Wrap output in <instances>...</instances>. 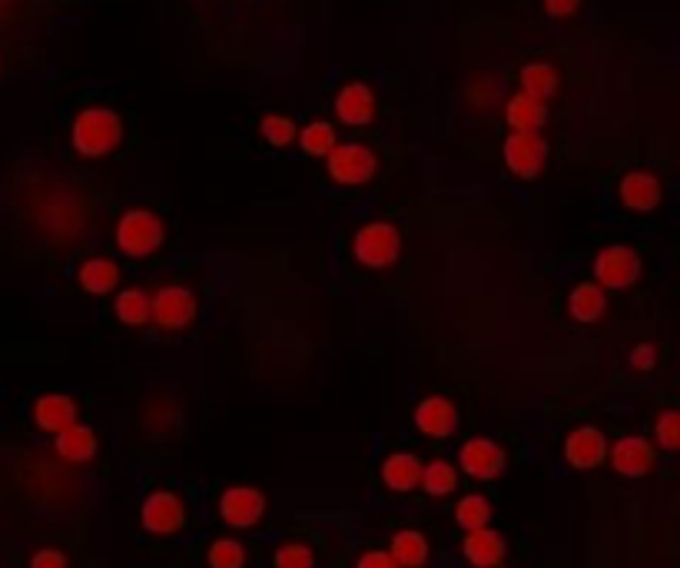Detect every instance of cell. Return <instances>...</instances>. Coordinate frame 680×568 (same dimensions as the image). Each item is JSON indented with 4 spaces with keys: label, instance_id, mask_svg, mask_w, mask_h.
Masks as SVG:
<instances>
[{
    "label": "cell",
    "instance_id": "277c9868",
    "mask_svg": "<svg viewBox=\"0 0 680 568\" xmlns=\"http://www.w3.org/2000/svg\"><path fill=\"white\" fill-rule=\"evenodd\" d=\"M591 270H594V283L604 293H621V289H631L641 280L644 263H641V252L634 246L607 243V246L597 249Z\"/></svg>",
    "mask_w": 680,
    "mask_h": 568
},
{
    "label": "cell",
    "instance_id": "d590c367",
    "mask_svg": "<svg viewBox=\"0 0 680 568\" xmlns=\"http://www.w3.org/2000/svg\"><path fill=\"white\" fill-rule=\"evenodd\" d=\"M356 568H398V565H395V558L385 548H372V552L356 558Z\"/></svg>",
    "mask_w": 680,
    "mask_h": 568
},
{
    "label": "cell",
    "instance_id": "f546056e",
    "mask_svg": "<svg viewBox=\"0 0 680 568\" xmlns=\"http://www.w3.org/2000/svg\"><path fill=\"white\" fill-rule=\"evenodd\" d=\"M207 565L210 568H246V545L233 535L213 539L207 548Z\"/></svg>",
    "mask_w": 680,
    "mask_h": 568
},
{
    "label": "cell",
    "instance_id": "8fae6325",
    "mask_svg": "<svg viewBox=\"0 0 680 568\" xmlns=\"http://www.w3.org/2000/svg\"><path fill=\"white\" fill-rule=\"evenodd\" d=\"M332 110H335V120L343 126H372L375 116H379V97L375 90L366 84V81H349L338 87L335 100H332Z\"/></svg>",
    "mask_w": 680,
    "mask_h": 568
},
{
    "label": "cell",
    "instance_id": "ac0fdd59",
    "mask_svg": "<svg viewBox=\"0 0 680 568\" xmlns=\"http://www.w3.org/2000/svg\"><path fill=\"white\" fill-rule=\"evenodd\" d=\"M458 406L448 396H425L416 406V429L429 439H448L458 432Z\"/></svg>",
    "mask_w": 680,
    "mask_h": 568
},
{
    "label": "cell",
    "instance_id": "4316f807",
    "mask_svg": "<svg viewBox=\"0 0 680 568\" xmlns=\"http://www.w3.org/2000/svg\"><path fill=\"white\" fill-rule=\"evenodd\" d=\"M296 144H299V150H302L306 157L325 160V157L332 153V147L338 144V137H335V126H332L329 120H312V123L299 126Z\"/></svg>",
    "mask_w": 680,
    "mask_h": 568
},
{
    "label": "cell",
    "instance_id": "e575fe53",
    "mask_svg": "<svg viewBox=\"0 0 680 568\" xmlns=\"http://www.w3.org/2000/svg\"><path fill=\"white\" fill-rule=\"evenodd\" d=\"M631 366H634L638 372H651V369L657 366V349H654L651 343H638V349L631 353Z\"/></svg>",
    "mask_w": 680,
    "mask_h": 568
},
{
    "label": "cell",
    "instance_id": "836d02e7",
    "mask_svg": "<svg viewBox=\"0 0 680 568\" xmlns=\"http://www.w3.org/2000/svg\"><path fill=\"white\" fill-rule=\"evenodd\" d=\"M581 4H584V0H541L544 14L555 17V21H568V17H574V14L581 11Z\"/></svg>",
    "mask_w": 680,
    "mask_h": 568
},
{
    "label": "cell",
    "instance_id": "cb8c5ba5",
    "mask_svg": "<svg viewBox=\"0 0 680 568\" xmlns=\"http://www.w3.org/2000/svg\"><path fill=\"white\" fill-rule=\"evenodd\" d=\"M385 552L395 558L398 568H425L429 558H432V545H429V539L419 529H401V532H395Z\"/></svg>",
    "mask_w": 680,
    "mask_h": 568
},
{
    "label": "cell",
    "instance_id": "d6986e66",
    "mask_svg": "<svg viewBox=\"0 0 680 568\" xmlns=\"http://www.w3.org/2000/svg\"><path fill=\"white\" fill-rule=\"evenodd\" d=\"M552 120V110L548 103H541L528 94H511L508 103H505V123L511 134H541L544 126Z\"/></svg>",
    "mask_w": 680,
    "mask_h": 568
},
{
    "label": "cell",
    "instance_id": "ffe728a7",
    "mask_svg": "<svg viewBox=\"0 0 680 568\" xmlns=\"http://www.w3.org/2000/svg\"><path fill=\"white\" fill-rule=\"evenodd\" d=\"M422 459L416 453H392L385 462H382V482L388 492H416L419 482H422Z\"/></svg>",
    "mask_w": 680,
    "mask_h": 568
},
{
    "label": "cell",
    "instance_id": "e0dca14e",
    "mask_svg": "<svg viewBox=\"0 0 680 568\" xmlns=\"http://www.w3.org/2000/svg\"><path fill=\"white\" fill-rule=\"evenodd\" d=\"M461 555L471 568H502L508 558V542L498 529L485 526V529L465 532Z\"/></svg>",
    "mask_w": 680,
    "mask_h": 568
},
{
    "label": "cell",
    "instance_id": "484cf974",
    "mask_svg": "<svg viewBox=\"0 0 680 568\" xmlns=\"http://www.w3.org/2000/svg\"><path fill=\"white\" fill-rule=\"evenodd\" d=\"M419 489H422L429 498H448V495H455V489H458V469H455V462H448V459H432V462H425V466H422V482H419Z\"/></svg>",
    "mask_w": 680,
    "mask_h": 568
},
{
    "label": "cell",
    "instance_id": "d6a6232c",
    "mask_svg": "<svg viewBox=\"0 0 680 568\" xmlns=\"http://www.w3.org/2000/svg\"><path fill=\"white\" fill-rule=\"evenodd\" d=\"M27 568H71V558H66L60 548H37L27 561Z\"/></svg>",
    "mask_w": 680,
    "mask_h": 568
},
{
    "label": "cell",
    "instance_id": "ba28073f",
    "mask_svg": "<svg viewBox=\"0 0 680 568\" xmlns=\"http://www.w3.org/2000/svg\"><path fill=\"white\" fill-rule=\"evenodd\" d=\"M186 522H189L186 502H183V495H176L170 489L150 492L140 505V526L150 535H160V539L180 535L186 529Z\"/></svg>",
    "mask_w": 680,
    "mask_h": 568
},
{
    "label": "cell",
    "instance_id": "4fadbf2b",
    "mask_svg": "<svg viewBox=\"0 0 680 568\" xmlns=\"http://www.w3.org/2000/svg\"><path fill=\"white\" fill-rule=\"evenodd\" d=\"M607 435L597 425H578L565 435V462L578 472H591L607 462Z\"/></svg>",
    "mask_w": 680,
    "mask_h": 568
},
{
    "label": "cell",
    "instance_id": "44dd1931",
    "mask_svg": "<svg viewBox=\"0 0 680 568\" xmlns=\"http://www.w3.org/2000/svg\"><path fill=\"white\" fill-rule=\"evenodd\" d=\"M77 283L87 296H110L120 286V267L110 257H87L77 270Z\"/></svg>",
    "mask_w": 680,
    "mask_h": 568
},
{
    "label": "cell",
    "instance_id": "83f0119b",
    "mask_svg": "<svg viewBox=\"0 0 680 568\" xmlns=\"http://www.w3.org/2000/svg\"><path fill=\"white\" fill-rule=\"evenodd\" d=\"M455 522H458V529H465V532H474V529L492 526V502H489V495H482V492H468V495H461V498L455 502Z\"/></svg>",
    "mask_w": 680,
    "mask_h": 568
},
{
    "label": "cell",
    "instance_id": "2e32d148",
    "mask_svg": "<svg viewBox=\"0 0 680 568\" xmlns=\"http://www.w3.org/2000/svg\"><path fill=\"white\" fill-rule=\"evenodd\" d=\"M53 453H57V459L71 462V466H87L100 453V435H97L94 425L74 422L71 429H63V432L53 435Z\"/></svg>",
    "mask_w": 680,
    "mask_h": 568
},
{
    "label": "cell",
    "instance_id": "5b68a950",
    "mask_svg": "<svg viewBox=\"0 0 680 568\" xmlns=\"http://www.w3.org/2000/svg\"><path fill=\"white\" fill-rule=\"evenodd\" d=\"M150 312H153V326H160L163 333H183L196 323L199 312V299L189 286L183 283H166L150 296Z\"/></svg>",
    "mask_w": 680,
    "mask_h": 568
},
{
    "label": "cell",
    "instance_id": "9a60e30c",
    "mask_svg": "<svg viewBox=\"0 0 680 568\" xmlns=\"http://www.w3.org/2000/svg\"><path fill=\"white\" fill-rule=\"evenodd\" d=\"M30 416L40 432L57 435L63 429H71L74 422H81V403L66 393H44V396H37Z\"/></svg>",
    "mask_w": 680,
    "mask_h": 568
},
{
    "label": "cell",
    "instance_id": "8992f818",
    "mask_svg": "<svg viewBox=\"0 0 680 568\" xmlns=\"http://www.w3.org/2000/svg\"><path fill=\"white\" fill-rule=\"evenodd\" d=\"M325 173L338 186H366L379 173V153L366 144H335L325 157Z\"/></svg>",
    "mask_w": 680,
    "mask_h": 568
},
{
    "label": "cell",
    "instance_id": "3957f363",
    "mask_svg": "<svg viewBox=\"0 0 680 568\" xmlns=\"http://www.w3.org/2000/svg\"><path fill=\"white\" fill-rule=\"evenodd\" d=\"M353 257L359 267L372 273L392 270L401 257V230L388 220H372L359 226L353 236Z\"/></svg>",
    "mask_w": 680,
    "mask_h": 568
},
{
    "label": "cell",
    "instance_id": "5bb4252c",
    "mask_svg": "<svg viewBox=\"0 0 680 568\" xmlns=\"http://www.w3.org/2000/svg\"><path fill=\"white\" fill-rule=\"evenodd\" d=\"M607 462L615 466V472L625 479H641L657 462L654 442L644 435H621L615 446H607Z\"/></svg>",
    "mask_w": 680,
    "mask_h": 568
},
{
    "label": "cell",
    "instance_id": "6da1fadb",
    "mask_svg": "<svg viewBox=\"0 0 680 568\" xmlns=\"http://www.w3.org/2000/svg\"><path fill=\"white\" fill-rule=\"evenodd\" d=\"M126 137V123L123 113L113 107H84L71 120V147L84 160H103L120 150Z\"/></svg>",
    "mask_w": 680,
    "mask_h": 568
},
{
    "label": "cell",
    "instance_id": "30bf717a",
    "mask_svg": "<svg viewBox=\"0 0 680 568\" xmlns=\"http://www.w3.org/2000/svg\"><path fill=\"white\" fill-rule=\"evenodd\" d=\"M552 147L541 134H508L502 144V160L511 176L518 180H537L541 170L548 166Z\"/></svg>",
    "mask_w": 680,
    "mask_h": 568
},
{
    "label": "cell",
    "instance_id": "1f68e13d",
    "mask_svg": "<svg viewBox=\"0 0 680 568\" xmlns=\"http://www.w3.org/2000/svg\"><path fill=\"white\" fill-rule=\"evenodd\" d=\"M654 439L664 453H677L680 449V412L677 409H664L654 419Z\"/></svg>",
    "mask_w": 680,
    "mask_h": 568
},
{
    "label": "cell",
    "instance_id": "8d00e7d4",
    "mask_svg": "<svg viewBox=\"0 0 680 568\" xmlns=\"http://www.w3.org/2000/svg\"><path fill=\"white\" fill-rule=\"evenodd\" d=\"M0 67H4V63H0Z\"/></svg>",
    "mask_w": 680,
    "mask_h": 568
},
{
    "label": "cell",
    "instance_id": "52a82bcc",
    "mask_svg": "<svg viewBox=\"0 0 680 568\" xmlns=\"http://www.w3.org/2000/svg\"><path fill=\"white\" fill-rule=\"evenodd\" d=\"M455 469L474 482H495L508 469V453L502 449V442H495L489 435H471L468 442H461Z\"/></svg>",
    "mask_w": 680,
    "mask_h": 568
},
{
    "label": "cell",
    "instance_id": "603a6c76",
    "mask_svg": "<svg viewBox=\"0 0 680 568\" xmlns=\"http://www.w3.org/2000/svg\"><path fill=\"white\" fill-rule=\"evenodd\" d=\"M568 312H571V320L591 326V323H601L604 316H607V293L588 280V283H578L568 296Z\"/></svg>",
    "mask_w": 680,
    "mask_h": 568
},
{
    "label": "cell",
    "instance_id": "d4e9b609",
    "mask_svg": "<svg viewBox=\"0 0 680 568\" xmlns=\"http://www.w3.org/2000/svg\"><path fill=\"white\" fill-rule=\"evenodd\" d=\"M113 312H116V320L129 330H140L153 320V312H150V293L140 289V286H126L113 296Z\"/></svg>",
    "mask_w": 680,
    "mask_h": 568
},
{
    "label": "cell",
    "instance_id": "4dcf8cb0",
    "mask_svg": "<svg viewBox=\"0 0 680 568\" xmlns=\"http://www.w3.org/2000/svg\"><path fill=\"white\" fill-rule=\"evenodd\" d=\"M316 548L306 542H283L276 552H272V568H316Z\"/></svg>",
    "mask_w": 680,
    "mask_h": 568
},
{
    "label": "cell",
    "instance_id": "7c38bea8",
    "mask_svg": "<svg viewBox=\"0 0 680 568\" xmlns=\"http://www.w3.org/2000/svg\"><path fill=\"white\" fill-rule=\"evenodd\" d=\"M618 200L631 213H654L664 203V180L651 170H628L618 180Z\"/></svg>",
    "mask_w": 680,
    "mask_h": 568
},
{
    "label": "cell",
    "instance_id": "7402d4cb",
    "mask_svg": "<svg viewBox=\"0 0 680 568\" xmlns=\"http://www.w3.org/2000/svg\"><path fill=\"white\" fill-rule=\"evenodd\" d=\"M558 90H561V74H558L555 63L531 60V63H524V67H521V94H528V97H534L541 103H548V100L558 97Z\"/></svg>",
    "mask_w": 680,
    "mask_h": 568
},
{
    "label": "cell",
    "instance_id": "f1b7e54d",
    "mask_svg": "<svg viewBox=\"0 0 680 568\" xmlns=\"http://www.w3.org/2000/svg\"><path fill=\"white\" fill-rule=\"evenodd\" d=\"M296 134H299V126L293 116L286 113H265L259 120V137L272 147V150H286L296 144Z\"/></svg>",
    "mask_w": 680,
    "mask_h": 568
},
{
    "label": "cell",
    "instance_id": "7a4b0ae2",
    "mask_svg": "<svg viewBox=\"0 0 680 568\" xmlns=\"http://www.w3.org/2000/svg\"><path fill=\"white\" fill-rule=\"evenodd\" d=\"M166 243V223L157 210L129 207L113 226V246L129 260H147Z\"/></svg>",
    "mask_w": 680,
    "mask_h": 568
},
{
    "label": "cell",
    "instance_id": "9c48e42d",
    "mask_svg": "<svg viewBox=\"0 0 680 568\" xmlns=\"http://www.w3.org/2000/svg\"><path fill=\"white\" fill-rule=\"evenodd\" d=\"M265 513H269V498L256 485H230L220 495V519H223V526H230L236 532L256 529L265 519Z\"/></svg>",
    "mask_w": 680,
    "mask_h": 568
}]
</instances>
